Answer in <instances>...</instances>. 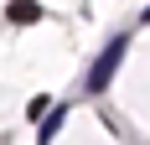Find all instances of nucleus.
Here are the masks:
<instances>
[{"mask_svg": "<svg viewBox=\"0 0 150 145\" xmlns=\"http://www.w3.org/2000/svg\"><path fill=\"white\" fill-rule=\"evenodd\" d=\"M119 57H124V42H109V52H104V57L88 68V93L109 88V78H114V68H119Z\"/></svg>", "mask_w": 150, "mask_h": 145, "instance_id": "f257e3e1", "label": "nucleus"}, {"mask_svg": "<svg viewBox=\"0 0 150 145\" xmlns=\"http://www.w3.org/2000/svg\"><path fill=\"white\" fill-rule=\"evenodd\" d=\"M5 16H11V21H21V26H31V21H42V5H36V0H11V5H5Z\"/></svg>", "mask_w": 150, "mask_h": 145, "instance_id": "f03ea898", "label": "nucleus"}, {"mask_svg": "<svg viewBox=\"0 0 150 145\" xmlns=\"http://www.w3.org/2000/svg\"><path fill=\"white\" fill-rule=\"evenodd\" d=\"M57 124H62V109H57V104H52V119H47V124H42V140H52V135H57Z\"/></svg>", "mask_w": 150, "mask_h": 145, "instance_id": "7ed1b4c3", "label": "nucleus"}, {"mask_svg": "<svg viewBox=\"0 0 150 145\" xmlns=\"http://www.w3.org/2000/svg\"><path fill=\"white\" fill-rule=\"evenodd\" d=\"M145 21H150V11H145Z\"/></svg>", "mask_w": 150, "mask_h": 145, "instance_id": "20e7f679", "label": "nucleus"}]
</instances>
